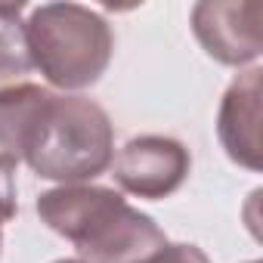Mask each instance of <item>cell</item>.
Returning <instances> with one entry per match:
<instances>
[{"mask_svg": "<svg viewBox=\"0 0 263 263\" xmlns=\"http://www.w3.org/2000/svg\"><path fill=\"white\" fill-rule=\"evenodd\" d=\"M25 7H0V84H10L31 68L28 44H25Z\"/></svg>", "mask_w": 263, "mask_h": 263, "instance_id": "7", "label": "cell"}, {"mask_svg": "<svg viewBox=\"0 0 263 263\" xmlns=\"http://www.w3.org/2000/svg\"><path fill=\"white\" fill-rule=\"evenodd\" d=\"M53 263H84L81 257H62V260H53Z\"/></svg>", "mask_w": 263, "mask_h": 263, "instance_id": "10", "label": "cell"}, {"mask_svg": "<svg viewBox=\"0 0 263 263\" xmlns=\"http://www.w3.org/2000/svg\"><path fill=\"white\" fill-rule=\"evenodd\" d=\"M37 217L68 238L84 263H143L167 245L158 223L108 186L71 183L37 198Z\"/></svg>", "mask_w": 263, "mask_h": 263, "instance_id": "2", "label": "cell"}, {"mask_svg": "<svg viewBox=\"0 0 263 263\" xmlns=\"http://www.w3.org/2000/svg\"><path fill=\"white\" fill-rule=\"evenodd\" d=\"M192 31L204 53L223 65H248L263 47L260 0H204L192 10Z\"/></svg>", "mask_w": 263, "mask_h": 263, "instance_id": "5", "label": "cell"}, {"mask_svg": "<svg viewBox=\"0 0 263 263\" xmlns=\"http://www.w3.org/2000/svg\"><path fill=\"white\" fill-rule=\"evenodd\" d=\"M31 68L59 90H84L96 84L115 53L111 25L81 4L34 7L25 22Z\"/></svg>", "mask_w": 263, "mask_h": 263, "instance_id": "3", "label": "cell"}, {"mask_svg": "<svg viewBox=\"0 0 263 263\" xmlns=\"http://www.w3.org/2000/svg\"><path fill=\"white\" fill-rule=\"evenodd\" d=\"M143 263H211V257L198 248V245H186V241H180V245H164L161 251H155L152 257H146Z\"/></svg>", "mask_w": 263, "mask_h": 263, "instance_id": "9", "label": "cell"}, {"mask_svg": "<svg viewBox=\"0 0 263 263\" xmlns=\"http://www.w3.org/2000/svg\"><path fill=\"white\" fill-rule=\"evenodd\" d=\"M0 251H4V226H0Z\"/></svg>", "mask_w": 263, "mask_h": 263, "instance_id": "11", "label": "cell"}, {"mask_svg": "<svg viewBox=\"0 0 263 263\" xmlns=\"http://www.w3.org/2000/svg\"><path fill=\"white\" fill-rule=\"evenodd\" d=\"M260 68H248L238 74L223 93L217 115V137L226 155L248 167L260 171Z\"/></svg>", "mask_w": 263, "mask_h": 263, "instance_id": "6", "label": "cell"}, {"mask_svg": "<svg viewBox=\"0 0 263 263\" xmlns=\"http://www.w3.org/2000/svg\"><path fill=\"white\" fill-rule=\"evenodd\" d=\"M251 263H257V260H251Z\"/></svg>", "mask_w": 263, "mask_h": 263, "instance_id": "12", "label": "cell"}, {"mask_svg": "<svg viewBox=\"0 0 263 263\" xmlns=\"http://www.w3.org/2000/svg\"><path fill=\"white\" fill-rule=\"evenodd\" d=\"M0 152L59 186L87 183L111 167L115 127L87 96L10 84L0 87Z\"/></svg>", "mask_w": 263, "mask_h": 263, "instance_id": "1", "label": "cell"}, {"mask_svg": "<svg viewBox=\"0 0 263 263\" xmlns=\"http://www.w3.org/2000/svg\"><path fill=\"white\" fill-rule=\"evenodd\" d=\"M16 158L0 152V226L10 223L19 214V201H16Z\"/></svg>", "mask_w": 263, "mask_h": 263, "instance_id": "8", "label": "cell"}, {"mask_svg": "<svg viewBox=\"0 0 263 263\" xmlns=\"http://www.w3.org/2000/svg\"><path fill=\"white\" fill-rule=\"evenodd\" d=\"M189 167H192L189 149L180 140L155 137V134L134 137L111 158L115 183L124 192L137 198H149V201L174 195L186 183Z\"/></svg>", "mask_w": 263, "mask_h": 263, "instance_id": "4", "label": "cell"}]
</instances>
